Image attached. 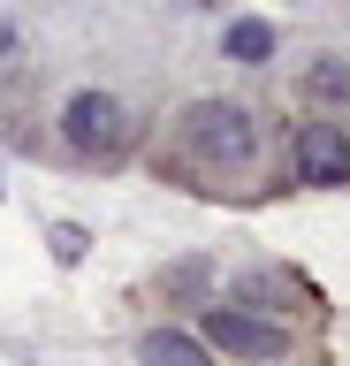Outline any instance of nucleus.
Here are the masks:
<instances>
[{
  "label": "nucleus",
  "mask_w": 350,
  "mask_h": 366,
  "mask_svg": "<svg viewBox=\"0 0 350 366\" xmlns=\"http://www.w3.org/2000/svg\"><path fill=\"white\" fill-rule=\"evenodd\" d=\"M343 176H350V137H343V122H304V130H297V183L335 191Z\"/></svg>",
  "instance_id": "obj_4"
},
{
  "label": "nucleus",
  "mask_w": 350,
  "mask_h": 366,
  "mask_svg": "<svg viewBox=\"0 0 350 366\" xmlns=\"http://www.w3.org/2000/svg\"><path fill=\"white\" fill-rule=\"evenodd\" d=\"M46 244H53V259H61V267H76V259H84V229H76V222H53Z\"/></svg>",
  "instance_id": "obj_8"
},
{
  "label": "nucleus",
  "mask_w": 350,
  "mask_h": 366,
  "mask_svg": "<svg viewBox=\"0 0 350 366\" xmlns=\"http://www.w3.org/2000/svg\"><path fill=\"white\" fill-rule=\"evenodd\" d=\"M145 366H213L206 343L183 336V328H160V336H145Z\"/></svg>",
  "instance_id": "obj_6"
},
{
  "label": "nucleus",
  "mask_w": 350,
  "mask_h": 366,
  "mask_svg": "<svg viewBox=\"0 0 350 366\" xmlns=\"http://www.w3.org/2000/svg\"><path fill=\"white\" fill-rule=\"evenodd\" d=\"M229 61H244V69H259V61H274V23H259V16H236L229 23Z\"/></svg>",
  "instance_id": "obj_5"
},
{
  "label": "nucleus",
  "mask_w": 350,
  "mask_h": 366,
  "mask_svg": "<svg viewBox=\"0 0 350 366\" xmlns=\"http://www.w3.org/2000/svg\"><path fill=\"white\" fill-rule=\"evenodd\" d=\"M183 145L206 168H244V160L259 153V130H252V114L236 107V99H198L183 122Z\"/></svg>",
  "instance_id": "obj_1"
},
{
  "label": "nucleus",
  "mask_w": 350,
  "mask_h": 366,
  "mask_svg": "<svg viewBox=\"0 0 350 366\" xmlns=\"http://www.w3.org/2000/svg\"><path fill=\"white\" fill-rule=\"evenodd\" d=\"M198 343L229 351V359H282V351H289V328H282V320L244 313V305H206V320H198Z\"/></svg>",
  "instance_id": "obj_3"
},
{
  "label": "nucleus",
  "mask_w": 350,
  "mask_h": 366,
  "mask_svg": "<svg viewBox=\"0 0 350 366\" xmlns=\"http://www.w3.org/2000/svg\"><path fill=\"white\" fill-rule=\"evenodd\" d=\"M304 92L312 99H350V61H312L304 69Z\"/></svg>",
  "instance_id": "obj_7"
},
{
  "label": "nucleus",
  "mask_w": 350,
  "mask_h": 366,
  "mask_svg": "<svg viewBox=\"0 0 350 366\" xmlns=\"http://www.w3.org/2000/svg\"><path fill=\"white\" fill-rule=\"evenodd\" d=\"M61 137H69L84 160H122L130 153V107L115 92H76L61 107Z\"/></svg>",
  "instance_id": "obj_2"
}]
</instances>
